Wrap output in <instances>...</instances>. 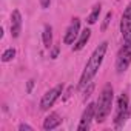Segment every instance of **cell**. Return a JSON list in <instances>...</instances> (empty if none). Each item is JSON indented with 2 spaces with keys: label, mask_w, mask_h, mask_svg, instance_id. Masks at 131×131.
<instances>
[{
  "label": "cell",
  "mask_w": 131,
  "mask_h": 131,
  "mask_svg": "<svg viewBox=\"0 0 131 131\" xmlns=\"http://www.w3.org/2000/svg\"><path fill=\"white\" fill-rule=\"evenodd\" d=\"M131 63V45L129 43H125L119 52H117V57H116V73L117 74H122L128 70Z\"/></svg>",
  "instance_id": "4"
},
{
  "label": "cell",
  "mask_w": 131,
  "mask_h": 131,
  "mask_svg": "<svg viewBox=\"0 0 131 131\" xmlns=\"http://www.w3.org/2000/svg\"><path fill=\"white\" fill-rule=\"evenodd\" d=\"M111 17H113V13H111V11L106 13L105 19H103V23H102V31H105V29L108 28V25H110V22H111Z\"/></svg>",
  "instance_id": "15"
},
{
  "label": "cell",
  "mask_w": 131,
  "mask_h": 131,
  "mask_svg": "<svg viewBox=\"0 0 131 131\" xmlns=\"http://www.w3.org/2000/svg\"><path fill=\"white\" fill-rule=\"evenodd\" d=\"M32 131V126L31 125H28V123H20L19 125V131Z\"/></svg>",
  "instance_id": "16"
},
{
  "label": "cell",
  "mask_w": 131,
  "mask_h": 131,
  "mask_svg": "<svg viewBox=\"0 0 131 131\" xmlns=\"http://www.w3.org/2000/svg\"><path fill=\"white\" fill-rule=\"evenodd\" d=\"M60 123H62V117L57 113H51L43 120V129H54V128L60 126Z\"/></svg>",
  "instance_id": "10"
},
{
  "label": "cell",
  "mask_w": 131,
  "mask_h": 131,
  "mask_svg": "<svg viewBox=\"0 0 131 131\" xmlns=\"http://www.w3.org/2000/svg\"><path fill=\"white\" fill-rule=\"evenodd\" d=\"M62 93H63V85H62V83H59V85H56L54 88H51L49 91H46V93L43 94L42 100H40V110H42V111H48V110L56 103V100L60 97Z\"/></svg>",
  "instance_id": "5"
},
{
  "label": "cell",
  "mask_w": 131,
  "mask_h": 131,
  "mask_svg": "<svg viewBox=\"0 0 131 131\" xmlns=\"http://www.w3.org/2000/svg\"><path fill=\"white\" fill-rule=\"evenodd\" d=\"M106 49H108V42H102L99 46H96V49L93 51L90 60L86 62L85 65V70L80 76V80H79V90H83L85 86H88L91 83V80L94 79V76L97 74L100 65L103 62V57L106 54Z\"/></svg>",
  "instance_id": "1"
},
{
  "label": "cell",
  "mask_w": 131,
  "mask_h": 131,
  "mask_svg": "<svg viewBox=\"0 0 131 131\" xmlns=\"http://www.w3.org/2000/svg\"><path fill=\"white\" fill-rule=\"evenodd\" d=\"M22 14L19 9H14L11 14V36L13 39H17L22 32Z\"/></svg>",
  "instance_id": "9"
},
{
  "label": "cell",
  "mask_w": 131,
  "mask_h": 131,
  "mask_svg": "<svg viewBox=\"0 0 131 131\" xmlns=\"http://www.w3.org/2000/svg\"><path fill=\"white\" fill-rule=\"evenodd\" d=\"M120 32H122L123 42L131 45V2L126 5L120 17Z\"/></svg>",
  "instance_id": "6"
},
{
  "label": "cell",
  "mask_w": 131,
  "mask_h": 131,
  "mask_svg": "<svg viewBox=\"0 0 131 131\" xmlns=\"http://www.w3.org/2000/svg\"><path fill=\"white\" fill-rule=\"evenodd\" d=\"M42 39H43L45 48H51V46H52V28H51V25H45Z\"/></svg>",
  "instance_id": "12"
},
{
  "label": "cell",
  "mask_w": 131,
  "mask_h": 131,
  "mask_svg": "<svg viewBox=\"0 0 131 131\" xmlns=\"http://www.w3.org/2000/svg\"><path fill=\"white\" fill-rule=\"evenodd\" d=\"M79 29H80V19L79 17H74L73 22L70 23V26L65 31V36H63V43L65 45H73L74 40L77 39L79 36Z\"/></svg>",
  "instance_id": "8"
},
{
  "label": "cell",
  "mask_w": 131,
  "mask_h": 131,
  "mask_svg": "<svg viewBox=\"0 0 131 131\" xmlns=\"http://www.w3.org/2000/svg\"><path fill=\"white\" fill-rule=\"evenodd\" d=\"M16 57V49L14 48H8L6 51H3V54H2V62H11L13 59Z\"/></svg>",
  "instance_id": "14"
},
{
  "label": "cell",
  "mask_w": 131,
  "mask_h": 131,
  "mask_svg": "<svg viewBox=\"0 0 131 131\" xmlns=\"http://www.w3.org/2000/svg\"><path fill=\"white\" fill-rule=\"evenodd\" d=\"M129 113V99L125 93H122L117 99V110H116V119H114V126L120 128L125 125Z\"/></svg>",
  "instance_id": "3"
},
{
  "label": "cell",
  "mask_w": 131,
  "mask_h": 131,
  "mask_svg": "<svg viewBox=\"0 0 131 131\" xmlns=\"http://www.w3.org/2000/svg\"><path fill=\"white\" fill-rule=\"evenodd\" d=\"M57 54H59V46H54L51 51V59H57Z\"/></svg>",
  "instance_id": "18"
},
{
  "label": "cell",
  "mask_w": 131,
  "mask_h": 131,
  "mask_svg": "<svg viewBox=\"0 0 131 131\" xmlns=\"http://www.w3.org/2000/svg\"><path fill=\"white\" fill-rule=\"evenodd\" d=\"M90 37H91V29H90V28H85V29L80 32V37H79V40L74 43L73 49H74V51H80L82 48H85V45L88 43Z\"/></svg>",
  "instance_id": "11"
},
{
  "label": "cell",
  "mask_w": 131,
  "mask_h": 131,
  "mask_svg": "<svg viewBox=\"0 0 131 131\" xmlns=\"http://www.w3.org/2000/svg\"><path fill=\"white\" fill-rule=\"evenodd\" d=\"M32 86H34V80H28V85H26V93H31L32 91Z\"/></svg>",
  "instance_id": "19"
},
{
  "label": "cell",
  "mask_w": 131,
  "mask_h": 131,
  "mask_svg": "<svg viewBox=\"0 0 131 131\" xmlns=\"http://www.w3.org/2000/svg\"><path fill=\"white\" fill-rule=\"evenodd\" d=\"M93 119H96V103H88L86 108H85V111H83V114H82V119H80V122H79L77 129H79V131L90 129Z\"/></svg>",
  "instance_id": "7"
},
{
  "label": "cell",
  "mask_w": 131,
  "mask_h": 131,
  "mask_svg": "<svg viewBox=\"0 0 131 131\" xmlns=\"http://www.w3.org/2000/svg\"><path fill=\"white\" fill-rule=\"evenodd\" d=\"M49 3H51V0H40V6H42L43 9L49 8Z\"/></svg>",
  "instance_id": "17"
},
{
  "label": "cell",
  "mask_w": 131,
  "mask_h": 131,
  "mask_svg": "<svg viewBox=\"0 0 131 131\" xmlns=\"http://www.w3.org/2000/svg\"><path fill=\"white\" fill-rule=\"evenodd\" d=\"M113 100H114V93H113V86L110 83H106L99 96V100L96 102V122L102 123L106 120V117L111 113V106H113Z\"/></svg>",
  "instance_id": "2"
},
{
  "label": "cell",
  "mask_w": 131,
  "mask_h": 131,
  "mask_svg": "<svg viewBox=\"0 0 131 131\" xmlns=\"http://www.w3.org/2000/svg\"><path fill=\"white\" fill-rule=\"evenodd\" d=\"M100 9H102V5L100 3H97V5H94V8H93V11L90 13V16H88V19H86V22L90 23V25H94L97 20H99V16H100Z\"/></svg>",
  "instance_id": "13"
}]
</instances>
